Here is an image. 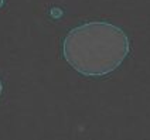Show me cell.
Here are the masks:
<instances>
[{
    "label": "cell",
    "mask_w": 150,
    "mask_h": 140,
    "mask_svg": "<svg viewBox=\"0 0 150 140\" xmlns=\"http://www.w3.org/2000/svg\"><path fill=\"white\" fill-rule=\"evenodd\" d=\"M1 91H3V86H1V82H0V95H1Z\"/></svg>",
    "instance_id": "2"
},
{
    "label": "cell",
    "mask_w": 150,
    "mask_h": 140,
    "mask_svg": "<svg viewBox=\"0 0 150 140\" xmlns=\"http://www.w3.org/2000/svg\"><path fill=\"white\" fill-rule=\"evenodd\" d=\"M126 33L106 21H89L72 28L64 40L67 62L85 76L113 72L129 54Z\"/></svg>",
    "instance_id": "1"
}]
</instances>
